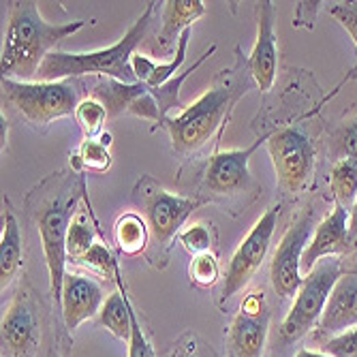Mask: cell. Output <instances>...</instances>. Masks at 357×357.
Masks as SVG:
<instances>
[{
    "instance_id": "30",
    "label": "cell",
    "mask_w": 357,
    "mask_h": 357,
    "mask_svg": "<svg viewBox=\"0 0 357 357\" xmlns=\"http://www.w3.org/2000/svg\"><path fill=\"white\" fill-rule=\"evenodd\" d=\"M79 266H86V268H90V270H94V272H99V274H103V276H118L120 272H118V261H116V257L112 255V250L105 246V244H101V242H96L92 248H90V252H86L82 259H79Z\"/></svg>"
},
{
    "instance_id": "14",
    "label": "cell",
    "mask_w": 357,
    "mask_h": 357,
    "mask_svg": "<svg viewBox=\"0 0 357 357\" xmlns=\"http://www.w3.org/2000/svg\"><path fill=\"white\" fill-rule=\"evenodd\" d=\"M355 248V238L349 231V210L334 204V210L317 222V229L302 255V270L308 274L321 259L349 255Z\"/></svg>"
},
{
    "instance_id": "41",
    "label": "cell",
    "mask_w": 357,
    "mask_h": 357,
    "mask_svg": "<svg viewBox=\"0 0 357 357\" xmlns=\"http://www.w3.org/2000/svg\"><path fill=\"white\" fill-rule=\"evenodd\" d=\"M56 347H58V342L50 347V351H47V357H62V355H60V351H58Z\"/></svg>"
},
{
    "instance_id": "11",
    "label": "cell",
    "mask_w": 357,
    "mask_h": 357,
    "mask_svg": "<svg viewBox=\"0 0 357 357\" xmlns=\"http://www.w3.org/2000/svg\"><path fill=\"white\" fill-rule=\"evenodd\" d=\"M314 208L308 206L302 210L296 218V222L289 227L287 234L282 236L274 259H272V268H270V280L272 289L276 291V296L282 300H289L298 296V291L304 282L302 276V255L312 238V231L317 229L314 225Z\"/></svg>"
},
{
    "instance_id": "25",
    "label": "cell",
    "mask_w": 357,
    "mask_h": 357,
    "mask_svg": "<svg viewBox=\"0 0 357 357\" xmlns=\"http://www.w3.org/2000/svg\"><path fill=\"white\" fill-rule=\"evenodd\" d=\"M75 120L82 126L86 139H94L103 131V124L107 120V109L101 101H96L94 96H86V99L77 105Z\"/></svg>"
},
{
    "instance_id": "22",
    "label": "cell",
    "mask_w": 357,
    "mask_h": 357,
    "mask_svg": "<svg viewBox=\"0 0 357 357\" xmlns=\"http://www.w3.org/2000/svg\"><path fill=\"white\" fill-rule=\"evenodd\" d=\"M114 240L124 255H139L150 244V231L144 216L135 212L122 214L114 225Z\"/></svg>"
},
{
    "instance_id": "33",
    "label": "cell",
    "mask_w": 357,
    "mask_h": 357,
    "mask_svg": "<svg viewBox=\"0 0 357 357\" xmlns=\"http://www.w3.org/2000/svg\"><path fill=\"white\" fill-rule=\"evenodd\" d=\"M126 357H156L152 342L148 340V334L142 326V321L135 312L131 310V338H128V353Z\"/></svg>"
},
{
    "instance_id": "32",
    "label": "cell",
    "mask_w": 357,
    "mask_h": 357,
    "mask_svg": "<svg viewBox=\"0 0 357 357\" xmlns=\"http://www.w3.org/2000/svg\"><path fill=\"white\" fill-rule=\"evenodd\" d=\"M321 353L330 357H357V328H351L321 344Z\"/></svg>"
},
{
    "instance_id": "19",
    "label": "cell",
    "mask_w": 357,
    "mask_h": 357,
    "mask_svg": "<svg viewBox=\"0 0 357 357\" xmlns=\"http://www.w3.org/2000/svg\"><path fill=\"white\" fill-rule=\"evenodd\" d=\"M22 257H24V246H22V231L20 222L5 199V212H3V238H0V289H5L15 280V276L22 270Z\"/></svg>"
},
{
    "instance_id": "17",
    "label": "cell",
    "mask_w": 357,
    "mask_h": 357,
    "mask_svg": "<svg viewBox=\"0 0 357 357\" xmlns=\"http://www.w3.org/2000/svg\"><path fill=\"white\" fill-rule=\"evenodd\" d=\"M103 291L101 284L82 276L67 274L62 282V323L67 332H75L84 321L99 314L103 308Z\"/></svg>"
},
{
    "instance_id": "39",
    "label": "cell",
    "mask_w": 357,
    "mask_h": 357,
    "mask_svg": "<svg viewBox=\"0 0 357 357\" xmlns=\"http://www.w3.org/2000/svg\"><path fill=\"white\" fill-rule=\"evenodd\" d=\"M0 122H3V150H5V146H7V133H9V122L5 120V116L0 118Z\"/></svg>"
},
{
    "instance_id": "37",
    "label": "cell",
    "mask_w": 357,
    "mask_h": 357,
    "mask_svg": "<svg viewBox=\"0 0 357 357\" xmlns=\"http://www.w3.org/2000/svg\"><path fill=\"white\" fill-rule=\"evenodd\" d=\"M349 231H351V236L357 240V197H355L353 208H351V212H349Z\"/></svg>"
},
{
    "instance_id": "42",
    "label": "cell",
    "mask_w": 357,
    "mask_h": 357,
    "mask_svg": "<svg viewBox=\"0 0 357 357\" xmlns=\"http://www.w3.org/2000/svg\"><path fill=\"white\" fill-rule=\"evenodd\" d=\"M355 272H357V268H355Z\"/></svg>"
},
{
    "instance_id": "13",
    "label": "cell",
    "mask_w": 357,
    "mask_h": 357,
    "mask_svg": "<svg viewBox=\"0 0 357 357\" xmlns=\"http://www.w3.org/2000/svg\"><path fill=\"white\" fill-rule=\"evenodd\" d=\"M3 357H39L41 308L35 294L22 287L3 314Z\"/></svg>"
},
{
    "instance_id": "7",
    "label": "cell",
    "mask_w": 357,
    "mask_h": 357,
    "mask_svg": "<svg viewBox=\"0 0 357 357\" xmlns=\"http://www.w3.org/2000/svg\"><path fill=\"white\" fill-rule=\"evenodd\" d=\"M82 79L62 82H15L3 79V105L13 107L30 126L45 128L54 120L75 116L86 99Z\"/></svg>"
},
{
    "instance_id": "10",
    "label": "cell",
    "mask_w": 357,
    "mask_h": 357,
    "mask_svg": "<svg viewBox=\"0 0 357 357\" xmlns=\"http://www.w3.org/2000/svg\"><path fill=\"white\" fill-rule=\"evenodd\" d=\"M278 214H280L278 204L268 208L266 214H261V218L255 222L248 236L242 240V244L234 252L229 266H227L225 278H222V287H220L218 306L222 310H225V304H229L234 300V296H238L240 291L255 278L259 268L264 266L266 255L272 244V236L278 225Z\"/></svg>"
},
{
    "instance_id": "1",
    "label": "cell",
    "mask_w": 357,
    "mask_h": 357,
    "mask_svg": "<svg viewBox=\"0 0 357 357\" xmlns=\"http://www.w3.org/2000/svg\"><path fill=\"white\" fill-rule=\"evenodd\" d=\"M86 197V182L77 172H56L39 186L32 188L26 199L28 214L39 231L45 266L50 274V296L54 312L62 321V282L67 276V236L69 225Z\"/></svg>"
},
{
    "instance_id": "28",
    "label": "cell",
    "mask_w": 357,
    "mask_h": 357,
    "mask_svg": "<svg viewBox=\"0 0 357 357\" xmlns=\"http://www.w3.org/2000/svg\"><path fill=\"white\" fill-rule=\"evenodd\" d=\"M77 158L82 163V169L90 172H107L112 165L109 148L103 146L99 139H86L77 150Z\"/></svg>"
},
{
    "instance_id": "16",
    "label": "cell",
    "mask_w": 357,
    "mask_h": 357,
    "mask_svg": "<svg viewBox=\"0 0 357 357\" xmlns=\"http://www.w3.org/2000/svg\"><path fill=\"white\" fill-rule=\"evenodd\" d=\"M351 328H357V272L355 270L344 272L336 280L332 296L326 304V310H323L312 336L323 344L326 340Z\"/></svg>"
},
{
    "instance_id": "29",
    "label": "cell",
    "mask_w": 357,
    "mask_h": 357,
    "mask_svg": "<svg viewBox=\"0 0 357 357\" xmlns=\"http://www.w3.org/2000/svg\"><path fill=\"white\" fill-rule=\"evenodd\" d=\"M165 357H216V351L199 334L184 332L172 344V349L165 353Z\"/></svg>"
},
{
    "instance_id": "20",
    "label": "cell",
    "mask_w": 357,
    "mask_h": 357,
    "mask_svg": "<svg viewBox=\"0 0 357 357\" xmlns=\"http://www.w3.org/2000/svg\"><path fill=\"white\" fill-rule=\"evenodd\" d=\"M146 90V84H122L118 79L101 77L90 90V96L96 101H101L103 107L107 109V118H118L122 114H128L135 99Z\"/></svg>"
},
{
    "instance_id": "8",
    "label": "cell",
    "mask_w": 357,
    "mask_h": 357,
    "mask_svg": "<svg viewBox=\"0 0 357 357\" xmlns=\"http://www.w3.org/2000/svg\"><path fill=\"white\" fill-rule=\"evenodd\" d=\"M270 135L272 131H264L255 139L252 146L244 150L216 152L210 158L208 169L204 174V192L208 195L210 202H216L229 210V208L246 206L257 197L259 182L252 178L248 163L250 156L264 144H268Z\"/></svg>"
},
{
    "instance_id": "12",
    "label": "cell",
    "mask_w": 357,
    "mask_h": 357,
    "mask_svg": "<svg viewBox=\"0 0 357 357\" xmlns=\"http://www.w3.org/2000/svg\"><path fill=\"white\" fill-rule=\"evenodd\" d=\"M270 304L264 291H250L227 332V357H264L270 332Z\"/></svg>"
},
{
    "instance_id": "15",
    "label": "cell",
    "mask_w": 357,
    "mask_h": 357,
    "mask_svg": "<svg viewBox=\"0 0 357 357\" xmlns=\"http://www.w3.org/2000/svg\"><path fill=\"white\" fill-rule=\"evenodd\" d=\"M257 15V41L252 54L248 56V67L255 79V86L268 92L276 82L278 71V50H276V32H274V15L276 7L270 0L255 5Z\"/></svg>"
},
{
    "instance_id": "18",
    "label": "cell",
    "mask_w": 357,
    "mask_h": 357,
    "mask_svg": "<svg viewBox=\"0 0 357 357\" xmlns=\"http://www.w3.org/2000/svg\"><path fill=\"white\" fill-rule=\"evenodd\" d=\"M163 5V24H160L154 43V52L158 54L172 52L176 47V41H180L182 32L206 13V3H202V0H169Z\"/></svg>"
},
{
    "instance_id": "24",
    "label": "cell",
    "mask_w": 357,
    "mask_h": 357,
    "mask_svg": "<svg viewBox=\"0 0 357 357\" xmlns=\"http://www.w3.org/2000/svg\"><path fill=\"white\" fill-rule=\"evenodd\" d=\"M330 190L334 204H340L351 212L357 197V158H340L332 163Z\"/></svg>"
},
{
    "instance_id": "23",
    "label": "cell",
    "mask_w": 357,
    "mask_h": 357,
    "mask_svg": "<svg viewBox=\"0 0 357 357\" xmlns=\"http://www.w3.org/2000/svg\"><path fill=\"white\" fill-rule=\"evenodd\" d=\"M94 220L90 206L88 208H79L77 214L73 216L71 225H69V236H67V259L79 264V259L90 252V248L99 242L96 240V229H94Z\"/></svg>"
},
{
    "instance_id": "5",
    "label": "cell",
    "mask_w": 357,
    "mask_h": 357,
    "mask_svg": "<svg viewBox=\"0 0 357 357\" xmlns=\"http://www.w3.org/2000/svg\"><path fill=\"white\" fill-rule=\"evenodd\" d=\"M268 150L284 195L296 197L312 184L317 169V131L312 128L310 114L272 128Z\"/></svg>"
},
{
    "instance_id": "6",
    "label": "cell",
    "mask_w": 357,
    "mask_h": 357,
    "mask_svg": "<svg viewBox=\"0 0 357 357\" xmlns=\"http://www.w3.org/2000/svg\"><path fill=\"white\" fill-rule=\"evenodd\" d=\"M133 199L142 208V216L150 231L148 259L154 266L163 268L174 238L180 236V227L204 202L172 195L158 186L152 176H142L133 188Z\"/></svg>"
},
{
    "instance_id": "34",
    "label": "cell",
    "mask_w": 357,
    "mask_h": 357,
    "mask_svg": "<svg viewBox=\"0 0 357 357\" xmlns=\"http://www.w3.org/2000/svg\"><path fill=\"white\" fill-rule=\"evenodd\" d=\"M330 15L349 32V37L357 47V3H336L334 7H330Z\"/></svg>"
},
{
    "instance_id": "3",
    "label": "cell",
    "mask_w": 357,
    "mask_h": 357,
    "mask_svg": "<svg viewBox=\"0 0 357 357\" xmlns=\"http://www.w3.org/2000/svg\"><path fill=\"white\" fill-rule=\"evenodd\" d=\"M86 26L84 20L67 24H50L41 17L37 3H9L0 71L3 79L28 82L37 79L41 64L62 39L75 35Z\"/></svg>"
},
{
    "instance_id": "9",
    "label": "cell",
    "mask_w": 357,
    "mask_h": 357,
    "mask_svg": "<svg viewBox=\"0 0 357 357\" xmlns=\"http://www.w3.org/2000/svg\"><path fill=\"white\" fill-rule=\"evenodd\" d=\"M342 276V261L338 257H326L304 276V282L296 296L289 314L284 317L278 338L280 342L294 344L310 334L321 321L326 304L332 296L336 280Z\"/></svg>"
},
{
    "instance_id": "38",
    "label": "cell",
    "mask_w": 357,
    "mask_h": 357,
    "mask_svg": "<svg viewBox=\"0 0 357 357\" xmlns=\"http://www.w3.org/2000/svg\"><path fill=\"white\" fill-rule=\"evenodd\" d=\"M294 357H330V355L321 353V351H308V349H302V351H298Z\"/></svg>"
},
{
    "instance_id": "21",
    "label": "cell",
    "mask_w": 357,
    "mask_h": 357,
    "mask_svg": "<svg viewBox=\"0 0 357 357\" xmlns=\"http://www.w3.org/2000/svg\"><path fill=\"white\" fill-rule=\"evenodd\" d=\"M116 282L120 284V291H114V294L105 300V304H103V308L99 312V321L112 336H116L118 340L128 342V338H131V310H133V304H131V300H128L126 291L122 287L120 274L116 276Z\"/></svg>"
},
{
    "instance_id": "31",
    "label": "cell",
    "mask_w": 357,
    "mask_h": 357,
    "mask_svg": "<svg viewBox=\"0 0 357 357\" xmlns=\"http://www.w3.org/2000/svg\"><path fill=\"white\" fill-rule=\"evenodd\" d=\"M180 244L195 257V255H204V252H210V246H212V234L208 229V225L204 222H197V225H190L188 229L180 231L178 236Z\"/></svg>"
},
{
    "instance_id": "36",
    "label": "cell",
    "mask_w": 357,
    "mask_h": 357,
    "mask_svg": "<svg viewBox=\"0 0 357 357\" xmlns=\"http://www.w3.org/2000/svg\"><path fill=\"white\" fill-rule=\"evenodd\" d=\"M321 3H300L298 5V13H296V26H308L312 28L314 24V11Z\"/></svg>"
},
{
    "instance_id": "4",
    "label": "cell",
    "mask_w": 357,
    "mask_h": 357,
    "mask_svg": "<svg viewBox=\"0 0 357 357\" xmlns=\"http://www.w3.org/2000/svg\"><path fill=\"white\" fill-rule=\"evenodd\" d=\"M154 5L148 3L144 13L133 22V26L126 30V35L112 47L96 50L88 54H67V52H52L45 62L41 64L37 82H62V79H79L82 75H103L109 79H118L122 84H137L135 73L131 69V58L135 54V47L146 39Z\"/></svg>"
},
{
    "instance_id": "35",
    "label": "cell",
    "mask_w": 357,
    "mask_h": 357,
    "mask_svg": "<svg viewBox=\"0 0 357 357\" xmlns=\"http://www.w3.org/2000/svg\"><path fill=\"white\" fill-rule=\"evenodd\" d=\"M131 69L135 73V79L142 82V84H148V79L152 77L154 69H156V62L144 54H133L131 58Z\"/></svg>"
},
{
    "instance_id": "26",
    "label": "cell",
    "mask_w": 357,
    "mask_h": 357,
    "mask_svg": "<svg viewBox=\"0 0 357 357\" xmlns=\"http://www.w3.org/2000/svg\"><path fill=\"white\" fill-rule=\"evenodd\" d=\"M332 163L340 158H357V116L340 124L330 137Z\"/></svg>"
},
{
    "instance_id": "40",
    "label": "cell",
    "mask_w": 357,
    "mask_h": 357,
    "mask_svg": "<svg viewBox=\"0 0 357 357\" xmlns=\"http://www.w3.org/2000/svg\"><path fill=\"white\" fill-rule=\"evenodd\" d=\"M99 142L103 144V146H112V133H101V137H99Z\"/></svg>"
},
{
    "instance_id": "2",
    "label": "cell",
    "mask_w": 357,
    "mask_h": 357,
    "mask_svg": "<svg viewBox=\"0 0 357 357\" xmlns=\"http://www.w3.org/2000/svg\"><path fill=\"white\" fill-rule=\"evenodd\" d=\"M255 86L248 58L236 47V62L229 69L216 75L210 90H206L192 105L184 107L176 118H167L163 126L167 128L172 148L178 154H192L202 150L218 128L229 120L236 103Z\"/></svg>"
},
{
    "instance_id": "27",
    "label": "cell",
    "mask_w": 357,
    "mask_h": 357,
    "mask_svg": "<svg viewBox=\"0 0 357 357\" xmlns=\"http://www.w3.org/2000/svg\"><path fill=\"white\" fill-rule=\"evenodd\" d=\"M188 272H190V282L195 287H202V289L214 287L220 278V266H218L216 255L214 252L195 255Z\"/></svg>"
}]
</instances>
